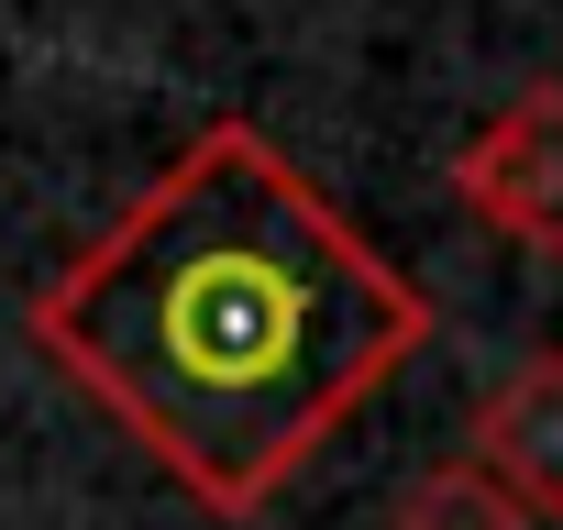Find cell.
Returning a JSON list of instances; mask_svg holds the SVG:
<instances>
[{
  "mask_svg": "<svg viewBox=\"0 0 563 530\" xmlns=\"http://www.w3.org/2000/svg\"><path fill=\"white\" fill-rule=\"evenodd\" d=\"M387 530H530V519H519L508 486H486V475L453 453V464H431V475L398 486V519H387Z\"/></svg>",
  "mask_w": 563,
  "mask_h": 530,
  "instance_id": "277c9868",
  "label": "cell"
},
{
  "mask_svg": "<svg viewBox=\"0 0 563 530\" xmlns=\"http://www.w3.org/2000/svg\"><path fill=\"white\" fill-rule=\"evenodd\" d=\"M23 332L210 519H254L398 387L431 299L276 133L221 111L23 299Z\"/></svg>",
  "mask_w": 563,
  "mask_h": 530,
  "instance_id": "6da1fadb",
  "label": "cell"
},
{
  "mask_svg": "<svg viewBox=\"0 0 563 530\" xmlns=\"http://www.w3.org/2000/svg\"><path fill=\"white\" fill-rule=\"evenodd\" d=\"M453 210L519 254H563V78L508 89L453 144Z\"/></svg>",
  "mask_w": 563,
  "mask_h": 530,
  "instance_id": "7a4b0ae2",
  "label": "cell"
},
{
  "mask_svg": "<svg viewBox=\"0 0 563 530\" xmlns=\"http://www.w3.org/2000/svg\"><path fill=\"white\" fill-rule=\"evenodd\" d=\"M464 464L519 497V519H563V354H519V376L486 387Z\"/></svg>",
  "mask_w": 563,
  "mask_h": 530,
  "instance_id": "3957f363",
  "label": "cell"
}]
</instances>
